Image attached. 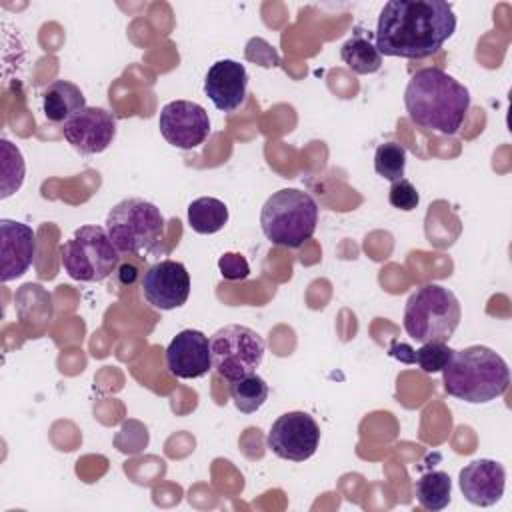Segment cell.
<instances>
[{"mask_svg":"<svg viewBox=\"0 0 512 512\" xmlns=\"http://www.w3.org/2000/svg\"><path fill=\"white\" fill-rule=\"evenodd\" d=\"M0 146H2V192H0V198H8L22 186L24 174H26V164H24L20 148L14 146L10 140L2 138Z\"/></svg>","mask_w":512,"mask_h":512,"instance_id":"7402d4cb","label":"cell"},{"mask_svg":"<svg viewBox=\"0 0 512 512\" xmlns=\"http://www.w3.org/2000/svg\"><path fill=\"white\" fill-rule=\"evenodd\" d=\"M60 260L70 278L78 282H102L120 266V252L106 228L80 226L62 246Z\"/></svg>","mask_w":512,"mask_h":512,"instance_id":"52a82bcc","label":"cell"},{"mask_svg":"<svg viewBox=\"0 0 512 512\" xmlns=\"http://www.w3.org/2000/svg\"><path fill=\"white\" fill-rule=\"evenodd\" d=\"M414 496L418 504L426 510H432V512L444 510L452 500V480L442 470L422 474L414 482Z\"/></svg>","mask_w":512,"mask_h":512,"instance_id":"ffe728a7","label":"cell"},{"mask_svg":"<svg viewBox=\"0 0 512 512\" xmlns=\"http://www.w3.org/2000/svg\"><path fill=\"white\" fill-rule=\"evenodd\" d=\"M388 202H390L392 208H398L402 212H410V210H414L418 206L420 194H418L416 186L410 180L400 178V180L390 182Z\"/></svg>","mask_w":512,"mask_h":512,"instance_id":"d4e9b609","label":"cell"},{"mask_svg":"<svg viewBox=\"0 0 512 512\" xmlns=\"http://www.w3.org/2000/svg\"><path fill=\"white\" fill-rule=\"evenodd\" d=\"M266 352L264 338L242 324H228L210 338L212 370L228 384L256 372Z\"/></svg>","mask_w":512,"mask_h":512,"instance_id":"ba28073f","label":"cell"},{"mask_svg":"<svg viewBox=\"0 0 512 512\" xmlns=\"http://www.w3.org/2000/svg\"><path fill=\"white\" fill-rule=\"evenodd\" d=\"M164 360L168 372L180 380L202 378L212 370L210 340L200 330H180L166 346Z\"/></svg>","mask_w":512,"mask_h":512,"instance_id":"4fadbf2b","label":"cell"},{"mask_svg":"<svg viewBox=\"0 0 512 512\" xmlns=\"http://www.w3.org/2000/svg\"><path fill=\"white\" fill-rule=\"evenodd\" d=\"M142 298L156 310H174L190 296V274L182 262L160 260L146 268L140 280Z\"/></svg>","mask_w":512,"mask_h":512,"instance_id":"8fae6325","label":"cell"},{"mask_svg":"<svg viewBox=\"0 0 512 512\" xmlns=\"http://www.w3.org/2000/svg\"><path fill=\"white\" fill-rule=\"evenodd\" d=\"M388 354H390L392 358H398V360L404 362V364H414V350H412L408 344H402V342H398V340H394V342L390 344Z\"/></svg>","mask_w":512,"mask_h":512,"instance_id":"4316f807","label":"cell"},{"mask_svg":"<svg viewBox=\"0 0 512 512\" xmlns=\"http://www.w3.org/2000/svg\"><path fill=\"white\" fill-rule=\"evenodd\" d=\"M42 112L44 118L52 124H64L74 114L86 108L84 92L70 80H54L50 82L42 94Z\"/></svg>","mask_w":512,"mask_h":512,"instance_id":"e0dca14e","label":"cell"},{"mask_svg":"<svg viewBox=\"0 0 512 512\" xmlns=\"http://www.w3.org/2000/svg\"><path fill=\"white\" fill-rule=\"evenodd\" d=\"M66 142L84 156L104 152L116 138V118L100 106H86L62 124Z\"/></svg>","mask_w":512,"mask_h":512,"instance_id":"7c38bea8","label":"cell"},{"mask_svg":"<svg viewBox=\"0 0 512 512\" xmlns=\"http://www.w3.org/2000/svg\"><path fill=\"white\" fill-rule=\"evenodd\" d=\"M218 270L226 280H246L250 276V266L238 252H224L218 258Z\"/></svg>","mask_w":512,"mask_h":512,"instance_id":"484cf974","label":"cell"},{"mask_svg":"<svg viewBox=\"0 0 512 512\" xmlns=\"http://www.w3.org/2000/svg\"><path fill=\"white\" fill-rule=\"evenodd\" d=\"M204 92L220 112L240 108L248 92V72L244 64L230 58L214 62L206 72Z\"/></svg>","mask_w":512,"mask_h":512,"instance_id":"2e32d148","label":"cell"},{"mask_svg":"<svg viewBox=\"0 0 512 512\" xmlns=\"http://www.w3.org/2000/svg\"><path fill=\"white\" fill-rule=\"evenodd\" d=\"M228 222V206L214 196H200L188 204V224L198 234H216Z\"/></svg>","mask_w":512,"mask_h":512,"instance_id":"d6986e66","label":"cell"},{"mask_svg":"<svg viewBox=\"0 0 512 512\" xmlns=\"http://www.w3.org/2000/svg\"><path fill=\"white\" fill-rule=\"evenodd\" d=\"M316 200L298 188L272 192L260 210V228L274 246L300 248L316 232Z\"/></svg>","mask_w":512,"mask_h":512,"instance_id":"277c9868","label":"cell"},{"mask_svg":"<svg viewBox=\"0 0 512 512\" xmlns=\"http://www.w3.org/2000/svg\"><path fill=\"white\" fill-rule=\"evenodd\" d=\"M404 106L416 126L454 136L470 110V92L448 72L422 68L406 84Z\"/></svg>","mask_w":512,"mask_h":512,"instance_id":"7a4b0ae2","label":"cell"},{"mask_svg":"<svg viewBox=\"0 0 512 512\" xmlns=\"http://www.w3.org/2000/svg\"><path fill=\"white\" fill-rule=\"evenodd\" d=\"M36 256V232L22 222L0 220V280L22 276Z\"/></svg>","mask_w":512,"mask_h":512,"instance_id":"5bb4252c","label":"cell"},{"mask_svg":"<svg viewBox=\"0 0 512 512\" xmlns=\"http://www.w3.org/2000/svg\"><path fill=\"white\" fill-rule=\"evenodd\" d=\"M266 444L282 460L304 462L320 444V426L308 412H286L272 422Z\"/></svg>","mask_w":512,"mask_h":512,"instance_id":"9c48e42d","label":"cell"},{"mask_svg":"<svg viewBox=\"0 0 512 512\" xmlns=\"http://www.w3.org/2000/svg\"><path fill=\"white\" fill-rule=\"evenodd\" d=\"M342 62L354 74H374L382 66V54L376 48L374 32L356 26L352 36L340 48Z\"/></svg>","mask_w":512,"mask_h":512,"instance_id":"ac0fdd59","label":"cell"},{"mask_svg":"<svg viewBox=\"0 0 512 512\" xmlns=\"http://www.w3.org/2000/svg\"><path fill=\"white\" fill-rule=\"evenodd\" d=\"M456 30L452 4L444 0H390L376 20V48L382 56L426 58Z\"/></svg>","mask_w":512,"mask_h":512,"instance_id":"6da1fadb","label":"cell"},{"mask_svg":"<svg viewBox=\"0 0 512 512\" xmlns=\"http://www.w3.org/2000/svg\"><path fill=\"white\" fill-rule=\"evenodd\" d=\"M462 496L474 506H494L504 496L506 470L500 462L478 458L466 464L458 474Z\"/></svg>","mask_w":512,"mask_h":512,"instance_id":"9a60e30c","label":"cell"},{"mask_svg":"<svg viewBox=\"0 0 512 512\" xmlns=\"http://www.w3.org/2000/svg\"><path fill=\"white\" fill-rule=\"evenodd\" d=\"M442 384L448 396L468 404H488L508 390L510 370L498 352L476 344L452 352L442 370Z\"/></svg>","mask_w":512,"mask_h":512,"instance_id":"3957f363","label":"cell"},{"mask_svg":"<svg viewBox=\"0 0 512 512\" xmlns=\"http://www.w3.org/2000/svg\"><path fill=\"white\" fill-rule=\"evenodd\" d=\"M268 392L270 388L266 380L256 372L236 382H230V396L234 400V406L242 414H252L258 408H262V404L268 400Z\"/></svg>","mask_w":512,"mask_h":512,"instance_id":"44dd1931","label":"cell"},{"mask_svg":"<svg viewBox=\"0 0 512 512\" xmlns=\"http://www.w3.org/2000/svg\"><path fill=\"white\" fill-rule=\"evenodd\" d=\"M158 128L164 140L176 148L192 150L210 136L208 112L190 100H172L162 106Z\"/></svg>","mask_w":512,"mask_h":512,"instance_id":"30bf717a","label":"cell"},{"mask_svg":"<svg viewBox=\"0 0 512 512\" xmlns=\"http://www.w3.org/2000/svg\"><path fill=\"white\" fill-rule=\"evenodd\" d=\"M374 170L388 182L404 178L406 172V148L398 142L378 144L374 152Z\"/></svg>","mask_w":512,"mask_h":512,"instance_id":"603a6c76","label":"cell"},{"mask_svg":"<svg viewBox=\"0 0 512 512\" xmlns=\"http://www.w3.org/2000/svg\"><path fill=\"white\" fill-rule=\"evenodd\" d=\"M106 232L120 254L146 256L166 232L160 208L144 198H124L106 216Z\"/></svg>","mask_w":512,"mask_h":512,"instance_id":"8992f818","label":"cell"},{"mask_svg":"<svg viewBox=\"0 0 512 512\" xmlns=\"http://www.w3.org/2000/svg\"><path fill=\"white\" fill-rule=\"evenodd\" d=\"M452 352L454 350L446 342H424L414 350V364L426 374H436L450 362Z\"/></svg>","mask_w":512,"mask_h":512,"instance_id":"cb8c5ba5","label":"cell"},{"mask_svg":"<svg viewBox=\"0 0 512 512\" xmlns=\"http://www.w3.org/2000/svg\"><path fill=\"white\" fill-rule=\"evenodd\" d=\"M462 318L456 294L440 284H424L410 294L404 306L402 326L406 334L424 342H448Z\"/></svg>","mask_w":512,"mask_h":512,"instance_id":"5b68a950","label":"cell"}]
</instances>
